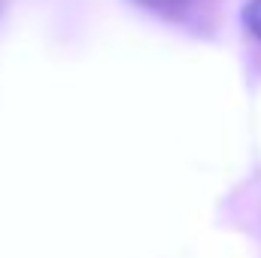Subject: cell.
I'll return each mask as SVG.
<instances>
[{
    "label": "cell",
    "instance_id": "7a4b0ae2",
    "mask_svg": "<svg viewBox=\"0 0 261 258\" xmlns=\"http://www.w3.org/2000/svg\"><path fill=\"white\" fill-rule=\"evenodd\" d=\"M243 24H246V31L261 40V0H246V6H243Z\"/></svg>",
    "mask_w": 261,
    "mask_h": 258
},
{
    "label": "cell",
    "instance_id": "6da1fadb",
    "mask_svg": "<svg viewBox=\"0 0 261 258\" xmlns=\"http://www.w3.org/2000/svg\"><path fill=\"white\" fill-rule=\"evenodd\" d=\"M134 3H140V6L149 9V12H158V15H170V18H176V15H182V12L189 9L192 0H134Z\"/></svg>",
    "mask_w": 261,
    "mask_h": 258
}]
</instances>
